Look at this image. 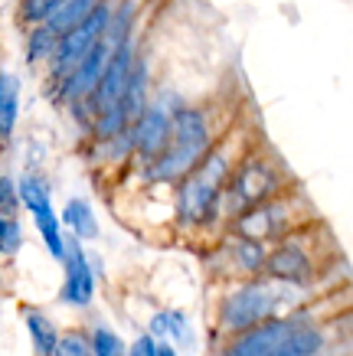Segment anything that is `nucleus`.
Returning <instances> with one entry per match:
<instances>
[{
    "instance_id": "4468645a",
    "label": "nucleus",
    "mask_w": 353,
    "mask_h": 356,
    "mask_svg": "<svg viewBox=\"0 0 353 356\" xmlns=\"http://www.w3.org/2000/svg\"><path fill=\"white\" fill-rule=\"evenodd\" d=\"M17 102H20V82L17 76H0V138H10L17 124Z\"/></svg>"
},
{
    "instance_id": "f03ea898",
    "label": "nucleus",
    "mask_w": 353,
    "mask_h": 356,
    "mask_svg": "<svg viewBox=\"0 0 353 356\" xmlns=\"http://www.w3.org/2000/svg\"><path fill=\"white\" fill-rule=\"evenodd\" d=\"M17 196H20L23 206L33 213L36 226H40V232H43V238H46V245L53 252V259H63L65 245H63V236H59V222H56V216H53V206H49V190H46L36 177H23L20 193Z\"/></svg>"
},
{
    "instance_id": "9d476101",
    "label": "nucleus",
    "mask_w": 353,
    "mask_h": 356,
    "mask_svg": "<svg viewBox=\"0 0 353 356\" xmlns=\"http://www.w3.org/2000/svg\"><path fill=\"white\" fill-rule=\"evenodd\" d=\"M171 134L177 144H190V147H200L206 151V144H210V131H206V118L200 111H177L173 115V124H171Z\"/></svg>"
},
{
    "instance_id": "20e7f679",
    "label": "nucleus",
    "mask_w": 353,
    "mask_h": 356,
    "mask_svg": "<svg viewBox=\"0 0 353 356\" xmlns=\"http://www.w3.org/2000/svg\"><path fill=\"white\" fill-rule=\"evenodd\" d=\"M272 311V298H268L265 288H246V291L233 294L223 307V324L233 327V330H242V327L258 324L265 314Z\"/></svg>"
},
{
    "instance_id": "a878e982",
    "label": "nucleus",
    "mask_w": 353,
    "mask_h": 356,
    "mask_svg": "<svg viewBox=\"0 0 353 356\" xmlns=\"http://www.w3.org/2000/svg\"><path fill=\"white\" fill-rule=\"evenodd\" d=\"M128 356H157V346H154V340H150V337H141L138 343L131 346Z\"/></svg>"
},
{
    "instance_id": "b1692460",
    "label": "nucleus",
    "mask_w": 353,
    "mask_h": 356,
    "mask_svg": "<svg viewBox=\"0 0 353 356\" xmlns=\"http://www.w3.org/2000/svg\"><path fill=\"white\" fill-rule=\"evenodd\" d=\"M53 356H88V346L82 337L69 334V337H63V340H56Z\"/></svg>"
},
{
    "instance_id": "412c9836",
    "label": "nucleus",
    "mask_w": 353,
    "mask_h": 356,
    "mask_svg": "<svg viewBox=\"0 0 353 356\" xmlns=\"http://www.w3.org/2000/svg\"><path fill=\"white\" fill-rule=\"evenodd\" d=\"M235 255H239V261L246 268H262V261H265V252H262V245H258L256 238H242L235 245Z\"/></svg>"
},
{
    "instance_id": "393cba45",
    "label": "nucleus",
    "mask_w": 353,
    "mask_h": 356,
    "mask_svg": "<svg viewBox=\"0 0 353 356\" xmlns=\"http://www.w3.org/2000/svg\"><path fill=\"white\" fill-rule=\"evenodd\" d=\"M10 209H17V190L7 177H0V213H10Z\"/></svg>"
},
{
    "instance_id": "2eb2a0df",
    "label": "nucleus",
    "mask_w": 353,
    "mask_h": 356,
    "mask_svg": "<svg viewBox=\"0 0 353 356\" xmlns=\"http://www.w3.org/2000/svg\"><path fill=\"white\" fill-rule=\"evenodd\" d=\"M63 222L72 229V236H79V238H95L98 236L95 216H92V209H88L86 200H69L63 209Z\"/></svg>"
},
{
    "instance_id": "f3484780",
    "label": "nucleus",
    "mask_w": 353,
    "mask_h": 356,
    "mask_svg": "<svg viewBox=\"0 0 353 356\" xmlns=\"http://www.w3.org/2000/svg\"><path fill=\"white\" fill-rule=\"evenodd\" d=\"M317 346H321V337L314 330H291L279 350L285 356H308V353H317Z\"/></svg>"
},
{
    "instance_id": "6ab92c4d",
    "label": "nucleus",
    "mask_w": 353,
    "mask_h": 356,
    "mask_svg": "<svg viewBox=\"0 0 353 356\" xmlns=\"http://www.w3.org/2000/svg\"><path fill=\"white\" fill-rule=\"evenodd\" d=\"M56 43H59V33H53L49 26H40V30L30 36V63H40V59H53Z\"/></svg>"
},
{
    "instance_id": "f257e3e1",
    "label": "nucleus",
    "mask_w": 353,
    "mask_h": 356,
    "mask_svg": "<svg viewBox=\"0 0 353 356\" xmlns=\"http://www.w3.org/2000/svg\"><path fill=\"white\" fill-rule=\"evenodd\" d=\"M108 7L105 3H95L92 10L82 17V20L75 23L72 30H65L59 36V43H56V53H53V63H56V72L59 76H69L72 72V65L82 59V56L92 49V46L105 36V26H108Z\"/></svg>"
},
{
    "instance_id": "aec40b11",
    "label": "nucleus",
    "mask_w": 353,
    "mask_h": 356,
    "mask_svg": "<svg viewBox=\"0 0 353 356\" xmlns=\"http://www.w3.org/2000/svg\"><path fill=\"white\" fill-rule=\"evenodd\" d=\"M92 353L95 356H125V346H121V340H118L111 330L98 327L95 337H92Z\"/></svg>"
},
{
    "instance_id": "0eeeda50",
    "label": "nucleus",
    "mask_w": 353,
    "mask_h": 356,
    "mask_svg": "<svg viewBox=\"0 0 353 356\" xmlns=\"http://www.w3.org/2000/svg\"><path fill=\"white\" fill-rule=\"evenodd\" d=\"M65 259V268H69V275H65V288H63V301L69 304H88L92 301V291H95V284H92V268H88L86 261V252L75 245H69V255H63Z\"/></svg>"
},
{
    "instance_id": "1a4fd4ad",
    "label": "nucleus",
    "mask_w": 353,
    "mask_h": 356,
    "mask_svg": "<svg viewBox=\"0 0 353 356\" xmlns=\"http://www.w3.org/2000/svg\"><path fill=\"white\" fill-rule=\"evenodd\" d=\"M272 170H268L265 163H246L242 173H239V180H235V193L242 203H258V200H265L272 193Z\"/></svg>"
},
{
    "instance_id": "6e6552de",
    "label": "nucleus",
    "mask_w": 353,
    "mask_h": 356,
    "mask_svg": "<svg viewBox=\"0 0 353 356\" xmlns=\"http://www.w3.org/2000/svg\"><path fill=\"white\" fill-rule=\"evenodd\" d=\"M291 334L288 324H265V327H256V330H249L242 340H235L229 346V353L226 356H268L275 353L281 343H285V337Z\"/></svg>"
},
{
    "instance_id": "a211bd4d",
    "label": "nucleus",
    "mask_w": 353,
    "mask_h": 356,
    "mask_svg": "<svg viewBox=\"0 0 353 356\" xmlns=\"http://www.w3.org/2000/svg\"><path fill=\"white\" fill-rule=\"evenodd\" d=\"M239 232H242V238H265L268 232H272V209H252V213H246V216L239 219Z\"/></svg>"
},
{
    "instance_id": "bb28decb",
    "label": "nucleus",
    "mask_w": 353,
    "mask_h": 356,
    "mask_svg": "<svg viewBox=\"0 0 353 356\" xmlns=\"http://www.w3.org/2000/svg\"><path fill=\"white\" fill-rule=\"evenodd\" d=\"M157 356H173L171 346H157Z\"/></svg>"
},
{
    "instance_id": "5701e85b",
    "label": "nucleus",
    "mask_w": 353,
    "mask_h": 356,
    "mask_svg": "<svg viewBox=\"0 0 353 356\" xmlns=\"http://www.w3.org/2000/svg\"><path fill=\"white\" fill-rule=\"evenodd\" d=\"M0 248H3L7 255L20 248V226H17V222H10L3 213H0Z\"/></svg>"
},
{
    "instance_id": "cd10ccee",
    "label": "nucleus",
    "mask_w": 353,
    "mask_h": 356,
    "mask_svg": "<svg viewBox=\"0 0 353 356\" xmlns=\"http://www.w3.org/2000/svg\"><path fill=\"white\" fill-rule=\"evenodd\" d=\"M268 356H285V353H281V350H275V353H268Z\"/></svg>"
},
{
    "instance_id": "4be33fe9",
    "label": "nucleus",
    "mask_w": 353,
    "mask_h": 356,
    "mask_svg": "<svg viewBox=\"0 0 353 356\" xmlns=\"http://www.w3.org/2000/svg\"><path fill=\"white\" fill-rule=\"evenodd\" d=\"M56 3L59 0H23V20H30V23L46 20L56 10Z\"/></svg>"
},
{
    "instance_id": "39448f33",
    "label": "nucleus",
    "mask_w": 353,
    "mask_h": 356,
    "mask_svg": "<svg viewBox=\"0 0 353 356\" xmlns=\"http://www.w3.org/2000/svg\"><path fill=\"white\" fill-rule=\"evenodd\" d=\"M105 63H108V43H102V40H98V43L72 65V72L65 76V88H63L65 98H72V102H75V98H86L88 92H95Z\"/></svg>"
},
{
    "instance_id": "dca6fc26",
    "label": "nucleus",
    "mask_w": 353,
    "mask_h": 356,
    "mask_svg": "<svg viewBox=\"0 0 353 356\" xmlns=\"http://www.w3.org/2000/svg\"><path fill=\"white\" fill-rule=\"evenodd\" d=\"M26 324H30V337H33V343H36V353L53 356V350H56V327L46 321L43 314H26Z\"/></svg>"
},
{
    "instance_id": "ddd939ff",
    "label": "nucleus",
    "mask_w": 353,
    "mask_h": 356,
    "mask_svg": "<svg viewBox=\"0 0 353 356\" xmlns=\"http://www.w3.org/2000/svg\"><path fill=\"white\" fill-rule=\"evenodd\" d=\"M268 271H272L275 278L298 281V278H304V271H308V259H304V252L295 245L279 248V252L268 259Z\"/></svg>"
},
{
    "instance_id": "f8f14e48",
    "label": "nucleus",
    "mask_w": 353,
    "mask_h": 356,
    "mask_svg": "<svg viewBox=\"0 0 353 356\" xmlns=\"http://www.w3.org/2000/svg\"><path fill=\"white\" fill-rule=\"evenodd\" d=\"M95 3H98V0H59V3H56V10L46 17V26L63 36V33L72 30L75 23L82 20V17H86Z\"/></svg>"
},
{
    "instance_id": "423d86ee",
    "label": "nucleus",
    "mask_w": 353,
    "mask_h": 356,
    "mask_svg": "<svg viewBox=\"0 0 353 356\" xmlns=\"http://www.w3.org/2000/svg\"><path fill=\"white\" fill-rule=\"evenodd\" d=\"M131 140L138 144V151L144 154V157H161L164 147L171 144V118H167L161 108L141 111L138 128H134Z\"/></svg>"
},
{
    "instance_id": "7ed1b4c3",
    "label": "nucleus",
    "mask_w": 353,
    "mask_h": 356,
    "mask_svg": "<svg viewBox=\"0 0 353 356\" xmlns=\"http://www.w3.org/2000/svg\"><path fill=\"white\" fill-rule=\"evenodd\" d=\"M131 69H134V56H131V46L128 43H118L115 53L108 56L105 69H102V79L95 86V108L98 111H108L115 108L125 88H128V79H131Z\"/></svg>"
},
{
    "instance_id": "9b49d317",
    "label": "nucleus",
    "mask_w": 353,
    "mask_h": 356,
    "mask_svg": "<svg viewBox=\"0 0 353 356\" xmlns=\"http://www.w3.org/2000/svg\"><path fill=\"white\" fill-rule=\"evenodd\" d=\"M216 190H219V186L206 184L200 173H196V177H190V180H187V186H183V196H180L183 216H187V219H203L206 209H210V203L216 200Z\"/></svg>"
}]
</instances>
